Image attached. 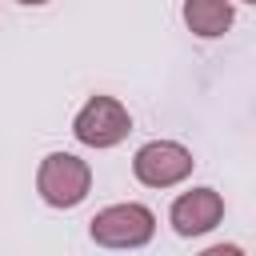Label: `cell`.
Segmentation results:
<instances>
[{
	"instance_id": "obj_1",
	"label": "cell",
	"mask_w": 256,
	"mask_h": 256,
	"mask_svg": "<svg viewBox=\"0 0 256 256\" xmlns=\"http://www.w3.org/2000/svg\"><path fill=\"white\" fill-rule=\"evenodd\" d=\"M36 192L52 208H76L92 192V168H88V160H80L72 152L44 156L40 168H36Z\"/></svg>"
},
{
	"instance_id": "obj_2",
	"label": "cell",
	"mask_w": 256,
	"mask_h": 256,
	"mask_svg": "<svg viewBox=\"0 0 256 256\" xmlns=\"http://www.w3.org/2000/svg\"><path fill=\"white\" fill-rule=\"evenodd\" d=\"M156 232V216L152 208L144 204H112V208H100L92 220H88V236L100 244V248H140L148 244Z\"/></svg>"
},
{
	"instance_id": "obj_3",
	"label": "cell",
	"mask_w": 256,
	"mask_h": 256,
	"mask_svg": "<svg viewBox=\"0 0 256 256\" xmlns=\"http://www.w3.org/2000/svg\"><path fill=\"white\" fill-rule=\"evenodd\" d=\"M128 132H132V116L116 96H92L72 120V136L88 148H116Z\"/></svg>"
},
{
	"instance_id": "obj_4",
	"label": "cell",
	"mask_w": 256,
	"mask_h": 256,
	"mask_svg": "<svg viewBox=\"0 0 256 256\" xmlns=\"http://www.w3.org/2000/svg\"><path fill=\"white\" fill-rule=\"evenodd\" d=\"M192 164H196L192 152L184 144H176V140H148L132 156V172L148 188H172V184H180L192 172Z\"/></svg>"
},
{
	"instance_id": "obj_5",
	"label": "cell",
	"mask_w": 256,
	"mask_h": 256,
	"mask_svg": "<svg viewBox=\"0 0 256 256\" xmlns=\"http://www.w3.org/2000/svg\"><path fill=\"white\" fill-rule=\"evenodd\" d=\"M168 220H172L176 236H204L224 220V196L216 188H192L172 200Z\"/></svg>"
},
{
	"instance_id": "obj_6",
	"label": "cell",
	"mask_w": 256,
	"mask_h": 256,
	"mask_svg": "<svg viewBox=\"0 0 256 256\" xmlns=\"http://www.w3.org/2000/svg\"><path fill=\"white\" fill-rule=\"evenodd\" d=\"M236 20V8L232 0H184V24L188 32L212 40V36H224Z\"/></svg>"
},
{
	"instance_id": "obj_7",
	"label": "cell",
	"mask_w": 256,
	"mask_h": 256,
	"mask_svg": "<svg viewBox=\"0 0 256 256\" xmlns=\"http://www.w3.org/2000/svg\"><path fill=\"white\" fill-rule=\"evenodd\" d=\"M200 256H244V248H236V244H212V248H204Z\"/></svg>"
},
{
	"instance_id": "obj_8",
	"label": "cell",
	"mask_w": 256,
	"mask_h": 256,
	"mask_svg": "<svg viewBox=\"0 0 256 256\" xmlns=\"http://www.w3.org/2000/svg\"><path fill=\"white\" fill-rule=\"evenodd\" d=\"M16 4H32L36 8V4H48V0H16Z\"/></svg>"
},
{
	"instance_id": "obj_9",
	"label": "cell",
	"mask_w": 256,
	"mask_h": 256,
	"mask_svg": "<svg viewBox=\"0 0 256 256\" xmlns=\"http://www.w3.org/2000/svg\"><path fill=\"white\" fill-rule=\"evenodd\" d=\"M244 4H256V0H244Z\"/></svg>"
}]
</instances>
